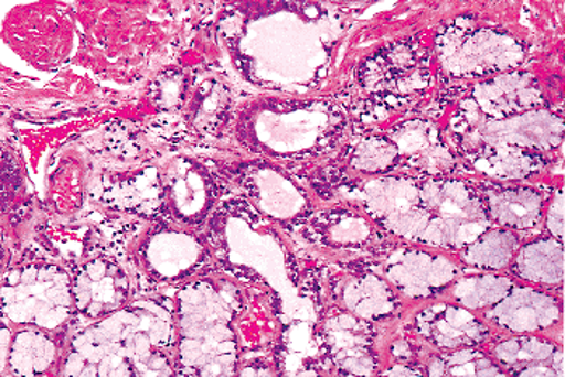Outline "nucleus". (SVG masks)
I'll list each match as a JSON object with an SVG mask.
<instances>
[{
  "mask_svg": "<svg viewBox=\"0 0 565 377\" xmlns=\"http://www.w3.org/2000/svg\"><path fill=\"white\" fill-rule=\"evenodd\" d=\"M415 333L443 352L477 347L490 337V330L466 306L431 305L414 320Z\"/></svg>",
  "mask_w": 565,
  "mask_h": 377,
  "instance_id": "f257e3e1",
  "label": "nucleus"
},
{
  "mask_svg": "<svg viewBox=\"0 0 565 377\" xmlns=\"http://www.w3.org/2000/svg\"><path fill=\"white\" fill-rule=\"evenodd\" d=\"M490 323L514 334L539 333L556 326L563 310L554 297L518 284L497 305L484 313Z\"/></svg>",
  "mask_w": 565,
  "mask_h": 377,
  "instance_id": "f03ea898",
  "label": "nucleus"
},
{
  "mask_svg": "<svg viewBox=\"0 0 565 377\" xmlns=\"http://www.w3.org/2000/svg\"><path fill=\"white\" fill-rule=\"evenodd\" d=\"M480 197L488 219L498 228L533 230L543 223L546 205L539 188L488 184Z\"/></svg>",
  "mask_w": 565,
  "mask_h": 377,
  "instance_id": "7ed1b4c3",
  "label": "nucleus"
},
{
  "mask_svg": "<svg viewBox=\"0 0 565 377\" xmlns=\"http://www.w3.org/2000/svg\"><path fill=\"white\" fill-rule=\"evenodd\" d=\"M393 142L411 166L428 176H439L455 166L451 149L439 134V129L428 121L401 125Z\"/></svg>",
  "mask_w": 565,
  "mask_h": 377,
  "instance_id": "20e7f679",
  "label": "nucleus"
},
{
  "mask_svg": "<svg viewBox=\"0 0 565 377\" xmlns=\"http://www.w3.org/2000/svg\"><path fill=\"white\" fill-rule=\"evenodd\" d=\"M509 271L535 284L556 286L564 279V243L543 237L519 247Z\"/></svg>",
  "mask_w": 565,
  "mask_h": 377,
  "instance_id": "39448f33",
  "label": "nucleus"
},
{
  "mask_svg": "<svg viewBox=\"0 0 565 377\" xmlns=\"http://www.w3.org/2000/svg\"><path fill=\"white\" fill-rule=\"evenodd\" d=\"M470 155L479 173L497 180H525L546 166L543 157L522 147L483 146Z\"/></svg>",
  "mask_w": 565,
  "mask_h": 377,
  "instance_id": "423d86ee",
  "label": "nucleus"
},
{
  "mask_svg": "<svg viewBox=\"0 0 565 377\" xmlns=\"http://www.w3.org/2000/svg\"><path fill=\"white\" fill-rule=\"evenodd\" d=\"M521 247L515 230L488 228L472 243L467 244L460 254V260L470 268L484 271H500L509 268Z\"/></svg>",
  "mask_w": 565,
  "mask_h": 377,
  "instance_id": "0eeeda50",
  "label": "nucleus"
},
{
  "mask_svg": "<svg viewBox=\"0 0 565 377\" xmlns=\"http://www.w3.org/2000/svg\"><path fill=\"white\" fill-rule=\"evenodd\" d=\"M430 376H504L502 366L477 347L457 348L449 354L436 355L428 362Z\"/></svg>",
  "mask_w": 565,
  "mask_h": 377,
  "instance_id": "6e6552de",
  "label": "nucleus"
},
{
  "mask_svg": "<svg viewBox=\"0 0 565 377\" xmlns=\"http://www.w3.org/2000/svg\"><path fill=\"white\" fill-rule=\"evenodd\" d=\"M514 286V279L504 276H470L457 282L452 289V297L466 309H491L500 303Z\"/></svg>",
  "mask_w": 565,
  "mask_h": 377,
  "instance_id": "1a4fd4ad",
  "label": "nucleus"
},
{
  "mask_svg": "<svg viewBox=\"0 0 565 377\" xmlns=\"http://www.w3.org/2000/svg\"><path fill=\"white\" fill-rule=\"evenodd\" d=\"M557 347L553 342L544 341L540 337H514L508 341L498 342L494 345V359L504 368L515 369L525 368V366L543 365V363L553 359Z\"/></svg>",
  "mask_w": 565,
  "mask_h": 377,
  "instance_id": "9d476101",
  "label": "nucleus"
},
{
  "mask_svg": "<svg viewBox=\"0 0 565 377\" xmlns=\"http://www.w3.org/2000/svg\"><path fill=\"white\" fill-rule=\"evenodd\" d=\"M544 218H546V228L550 230L554 239L564 243V194L563 188L557 191V197L551 201L544 209Z\"/></svg>",
  "mask_w": 565,
  "mask_h": 377,
  "instance_id": "9b49d317",
  "label": "nucleus"
},
{
  "mask_svg": "<svg viewBox=\"0 0 565 377\" xmlns=\"http://www.w3.org/2000/svg\"><path fill=\"white\" fill-rule=\"evenodd\" d=\"M515 376H556L553 366L544 365H532L525 366V368L519 369L514 373Z\"/></svg>",
  "mask_w": 565,
  "mask_h": 377,
  "instance_id": "f8f14e48",
  "label": "nucleus"
},
{
  "mask_svg": "<svg viewBox=\"0 0 565 377\" xmlns=\"http://www.w3.org/2000/svg\"><path fill=\"white\" fill-rule=\"evenodd\" d=\"M385 376H422L424 373L418 371L413 365H407L406 362L397 363L392 366L388 371L383 373Z\"/></svg>",
  "mask_w": 565,
  "mask_h": 377,
  "instance_id": "ddd939ff",
  "label": "nucleus"
}]
</instances>
